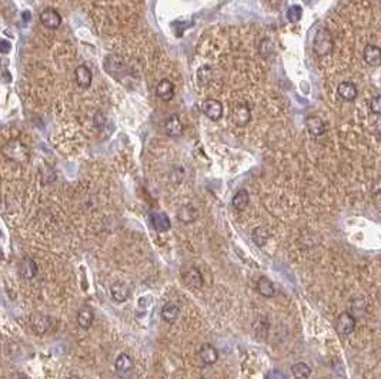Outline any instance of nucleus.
Returning <instances> with one entry per match:
<instances>
[{"instance_id": "obj_23", "label": "nucleus", "mask_w": 381, "mask_h": 379, "mask_svg": "<svg viewBox=\"0 0 381 379\" xmlns=\"http://www.w3.org/2000/svg\"><path fill=\"white\" fill-rule=\"evenodd\" d=\"M256 287H257V291H259L260 295L266 296V298H271L275 294L274 284L268 280V278H266V277H260Z\"/></svg>"}, {"instance_id": "obj_13", "label": "nucleus", "mask_w": 381, "mask_h": 379, "mask_svg": "<svg viewBox=\"0 0 381 379\" xmlns=\"http://www.w3.org/2000/svg\"><path fill=\"white\" fill-rule=\"evenodd\" d=\"M198 355H200L201 361L206 365H213L219 361V352H217V349L214 348L213 345H210V344L201 345V348L198 351Z\"/></svg>"}, {"instance_id": "obj_24", "label": "nucleus", "mask_w": 381, "mask_h": 379, "mask_svg": "<svg viewBox=\"0 0 381 379\" xmlns=\"http://www.w3.org/2000/svg\"><path fill=\"white\" fill-rule=\"evenodd\" d=\"M249 201H250L249 193H247L246 190H238L236 194H234L233 200H231V204H233V207H234L236 210L241 211V210H244V208L249 205Z\"/></svg>"}, {"instance_id": "obj_12", "label": "nucleus", "mask_w": 381, "mask_h": 379, "mask_svg": "<svg viewBox=\"0 0 381 379\" xmlns=\"http://www.w3.org/2000/svg\"><path fill=\"white\" fill-rule=\"evenodd\" d=\"M19 273L24 280H33L36 277V274H38V266H36L34 259H31L29 257L24 258L23 261L20 262V266H19Z\"/></svg>"}, {"instance_id": "obj_26", "label": "nucleus", "mask_w": 381, "mask_h": 379, "mask_svg": "<svg viewBox=\"0 0 381 379\" xmlns=\"http://www.w3.org/2000/svg\"><path fill=\"white\" fill-rule=\"evenodd\" d=\"M252 238L257 247H264L268 240V233L264 227H256L253 230Z\"/></svg>"}, {"instance_id": "obj_31", "label": "nucleus", "mask_w": 381, "mask_h": 379, "mask_svg": "<svg viewBox=\"0 0 381 379\" xmlns=\"http://www.w3.org/2000/svg\"><path fill=\"white\" fill-rule=\"evenodd\" d=\"M10 379H27V376H26L24 373H22V372H15V373L10 376Z\"/></svg>"}, {"instance_id": "obj_9", "label": "nucleus", "mask_w": 381, "mask_h": 379, "mask_svg": "<svg viewBox=\"0 0 381 379\" xmlns=\"http://www.w3.org/2000/svg\"><path fill=\"white\" fill-rule=\"evenodd\" d=\"M183 281H184V284H186L189 288H193V289L201 288V287H203V284H204L203 277H201V273L198 271L197 268H194V267H191V268L187 270V273L183 275Z\"/></svg>"}, {"instance_id": "obj_17", "label": "nucleus", "mask_w": 381, "mask_h": 379, "mask_svg": "<svg viewBox=\"0 0 381 379\" xmlns=\"http://www.w3.org/2000/svg\"><path fill=\"white\" fill-rule=\"evenodd\" d=\"M150 221H152V225L154 227V230L157 231H167L171 227V222L168 220V217L164 214V212H152L150 214Z\"/></svg>"}, {"instance_id": "obj_33", "label": "nucleus", "mask_w": 381, "mask_h": 379, "mask_svg": "<svg viewBox=\"0 0 381 379\" xmlns=\"http://www.w3.org/2000/svg\"><path fill=\"white\" fill-rule=\"evenodd\" d=\"M67 379H82L80 376H77V375H72V376H69Z\"/></svg>"}, {"instance_id": "obj_20", "label": "nucleus", "mask_w": 381, "mask_h": 379, "mask_svg": "<svg viewBox=\"0 0 381 379\" xmlns=\"http://www.w3.org/2000/svg\"><path fill=\"white\" fill-rule=\"evenodd\" d=\"M75 76H76V82L77 84L80 86V87H83V89H87L90 84H92V71H90V68L87 67V66H79L75 70Z\"/></svg>"}, {"instance_id": "obj_30", "label": "nucleus", "mask_w": 381, "mask_h": 379, "mask_svg": "<svg viewBox=\"0 0 381 379\" xmlns=\"http://www.w3.org/2000/svg\"><path fill=\"white\" fill-rule=\"evenodd\" d=\"M267 379H284L283 373L279 369H273L267 373Z\"/></svg>"}, {"instance_id": "obj_10", "label": "nucleus", "mask_w": 381, "mask_h": 379, "mask_svg": "<svg viewBox=\"0 0 381 379\" xmlns=\"http://www.w3.org/2000/svg\"><path fill=\"white\" fill-rule=\"evenodd\" d=\"M305 127L308 130V133L314 137H320L324 134L326 131V126H324V122L321 120L320 117L317 116H310L305 119Z\"/></svg>"}, {"instance_id": "obj_2", "label": "nucleus", "mask_w": 381, "mask_h": 379, "mask_svg": "<svg viewBox=\"0 0 381 379\" xmlns=\"http://www.w3.org/2000/svg\"><path fill=\"white\" fill-rule=\"evenodd\" d=\"M313 47H314V52L319 56H327L334 47L331 33L327 29L317 30L316 36H314V40H313Z\"/></svg>"}, {"instance_id": "obj_11", "label": "nucleus", "mask_w": 381, "mask_h": 379, "mask_svg": "<svg viewBox=\"0 0 381 379\" xmlns=\"http://www.w3.org/2000/svg\"><path fill=\"white\" fill-rule=\"evenodd\" d=\"M156 94L157 97L163 101H170V100L175 97V86L173 83L167 80V79H163L160 83L157 84V89H156Z\"/></svg>"}, {"instance_id": "obj_8", "label": "nucleus", "mask_w": 381, "mask_h": 379, "mask_svg": "<svg viewBox=\"0 0 381 379\" xmlns=\"http://www.w3.org/2000/svg\"><path fill=\"white\" fill-rule=\"evenodd\" d=\"M110 295L116 302L127 301L130 296L129 285L126 282H123V281H116L115 284H112V287H110Z\"/></svg>"}, {"instance_id": "obj_14", "label": "nucleus", "mask_w": 381, "mask_h": 379, "mask_svg": "<svg viewBox=\"0 0 381 379\" xmlns=\"http://www.w3.org/2000/svg\"><path fill=\"white\" fill-rule=\"evenodd\" d=\"M364 60H366L367 64L373 66V67H377L380 66L381 63V50L380 47L374 45H367L366 49H364Z\"/></svg>"}, {"instance_id": "obj_3", "label": "nucleus", "mask_w": 381, "mask_h": 379, "mask_svg": "<svg viewBox=\"0 0 381 379\" xmlns=\"http://www.w3.org/2000/svg\"><path fill=\"white\" fill-rule=\"evenodd\" d=\"M116 373L120 376L122 379H130L131 375H133V371H134V364H133V359L127 355V354H120L119 357L116 358L115 362Z\"/></svg>"}, {"instance_id": "obj_15", "label": "nucleus", "mask_w": 381, "mask_h": 379, "mask_svg": "<svg viewBox=\"0 0 381 379\" xmlns=\"http://www.w3.org/2000/svg\"><path fill=\"white\" fill-rule=\"evenodd\" d=\"M337 93L343 100L353 101L357 97V86L351 82H341L337 87Z\"/></svg>"}, {"instance_id": "obj_6", "label": "nucleus", "mask_w": 381, "mask_h": 379, "mask_svg": "<svg viewBox=\"0 0 381 379\" xmlns=\"http://www.w3.org/2000/svg\"><path fill=\"white\" fill-rule=\"evenodd\" d=\"M356 324H357V321L350 312H343L337 318V331H338V334L343 335V336L350 335L356 329Z\"/></svg>"}, {"instance_id": "obj_21", "label": "nucleus", "mask_w": 381, "mask_h": 379, "mask_svg": "<svg viewBox=\"0 0 381 379\" xmlns=\"http://www.w3.org/2000/svg\"><path fill=\"white\" fill-rule=\"evenodd\" d=\"M94 321V314L90 307H83L77 312V324L83 329H89L93 325Z\"/></svg>"}, {"instance_id": "obj_4", "label": "nucleus", "mask_w": 381, "mask_h": 379, "mask_svg": "<svg viewBox=\"0 0 381 379\" xmlns=\"http://www.w3.org/2000/svg\"><path fill=\"white\" fill-rule=\"evenodd\" d=\"M231 122L234 123L238 127H243L246 124H249L252 120V111L246 103H238L231 108V116H230Z\"/></svg>"}, {"instance_id": "obj_19", "label": "nucleus", "mask_w": 381, "mask_h": 379, "mask_svg": "<svg viewBox=\"0 0 381 379\" xmlns=\"http://www.w3.org/2000/svg\"><path fill=\"white\" fill-rule=\"evenodd\" d=\"M50 318L47 315H43V314H36L33 318H31V328L33 331L38 335H43L46 332L47 329L50 328Z\"/></svg>"}, {"instance_id": "obj_25", "label": "nucleus", "mask_w": 381, "mask_h": 379, "mask_svg": "<svg viewBox=\"0 0 381 379\" xmlns=\"http://www.w3.org/2000/svg\"><path fill=\"white\" fill-rule=\"evenodd\" d=\"M291 372H293V376L296 379H308L310 375H311V369L310 366L304 362H297L291 366Z\"/></svg>"}, {"instance_id": "obj_29", "label": "nucleus", "mask_w": 381, "mask_h": 379, "mask_svg": "<svg viewBox=\"0 0 381 379\" xmlns=\"http://www.w3.org/2000/svg\"><path fill=\"white\" fill-rule=\"evenodd\" d=\"M10 50H12V45H10V42L5 40V39H0V53L8 54Z\"/></svg>"}, {"instance_id": "obj_32", "label": "nucleus", "mask_w": 381, "mask_h": 379, "mask_svg": "<svg viewBox=\"0 0 381 379\" xmlns=\"http://www.w3.org/2000/svg\"><path fill=\"white\" fill-rule=\"evenodd\" d=\"M30 12L29 10H24L23 13H22V19H23V22H30Z\"/></svg>"}, {"instance_id": "obj_28", "label": "nucleus", "mask_w": 381, "mask_h": 379, "mask_svg": "<svg viewBox=\"0 0 381 379\" xmlns=\"http://www.w3.org/2000/svg\"><path fill=\"white\" fill-rule=\"evenodd\" d=\"M370 108L374 114H380L381 113V97L380 96H375L371 103H370Z\"/></svg>"}, {"instance_id": "obj_7", "label": "nucleus", "mask_w": 381, "mask_h": 379, "mask_svg": "<svg viewBox=\"0 0 381 379\" xmlns=\"http://www.w3.org/2000/svg\"><path fill=\"white\" fill-rule=\"evenodd\" d=\"M40 22H42V24L45 27L54 30V29H57L61 24V16L54 9H45L40 13Z\"/></svg>"}, {"instance_id": "obj_5", "label": "nucleus", "mask_w": 381, "mask_h": 379, "mask_svg": "<svg viewBox=\"0 0 381 379\" xmlns=\"http://www.w3.org/2000/svg\"><path fill=\"white\" fill-rule=\"evenodd\" d=\"M201 111L206 114L207 117L213 122H219L223 116V106L219 100L207 99L201 104Z\"/></svg>"}, {"instance_id": "obj_22", "label": "nucleus", "mask_w": 381, "mask_h": 379, "mask_svg": "<svg viewBox=\"0 0 381 379\" xmlns=\"http://www.w3.org/2000/svg\"><path fill=\"white\" fill-rule=\"evenodd\" d=\"M180 317V308L176 304H166L161 308V318L167 324H175Z\"/></svg>"}, {"instance_id": "obj_1", "label": "nucleus", "mask_w": 381, "mask_h": 379, "mask_svg": "<svg viewBox=\"0 0 381 379\" xmlns=\"http://www.w3.org/2000/svg\"><path fill=\"white\" fill-rule=\"evenodd\" d=\"M2 153L3 156L6 157L10 161H15V163H19V164H23V163H27L29 160V150L27 147L19 141V140H10L6 144L3 145L2 148Z\"/></svg>"}, {"instance_id": "obj_16", "label": "nucleus", "mask_w": 381, "mask_h": 379, "mask_svg": "<svg viewBox=\"0 0 381 379\" xmlns=\"http://www.w3.org/2000/svg\"><path fill=\"white\" fill-rule=\"evenodd\" d=\"M164 133L168 137H179L183 134V124H182L180 119L177 116L168 117L167 122L164 124Z\"/></svg>"}, {"instance_id": "obj_18", "label": "nucleus", "mask_w": 381, "mask_h": 379, "mask_svg": "<svg viewBox=\"0 0 381 379\" xmlns=\"http://www.w3.org/2000/svg\"><path fill=\"white\" fill-rule=\"evenodd\" d=\"M198 217V210L194 207V205H183L179 208L177 211V218L184 222V224H189V222H193V221L197 220Z\"/></svg>"}, {"instance_id": "obj_27", "label": "nucleus", "mask_w": 381, "mask_h": 379, "mask_svg": "<svg viewBox=\"0 0 381 379\" xmlns=\"http://www.w3.org/2000/svg\"><path fill=\"white\" fill-rule=\"evenodd\" d=\"M301 16H303V9L300 8V6H297V5L291 6V8L287 10V19H289V22L291 23L300 22Z\"/></svg>"}]
</instances>
